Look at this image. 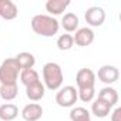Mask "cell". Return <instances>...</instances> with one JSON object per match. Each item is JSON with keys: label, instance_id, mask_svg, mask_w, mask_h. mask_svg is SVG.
Here are the masks:
<instances>
[{"label": "cell", "instance_id": "obj_19", "mask_svg": "<svg viewBox=\"0 0 121 121\" xmlns=\"http://www.w3.org/2000/svg\"><path fill=\"white\" fill-rule=\"evenodd\" d=\"M19 94L17 84H0V97L4 101H13Z\"/></svg>", "mask_w": 121, "mask_h": 121}, {"label": "cell", "instance_id": "obj_23", "mask_svg": "<svg viewBox=\"0 0 121 121\" xmlns=\"http://www.w3.org/2000/svg\"><path fill=\"white\" fill-rule=\"evenodd\" d=\"M111 121H121V108L117 107L111 114Z\"/></svg>", "mask_w": 121, "mask_h": 121}, {"label": "cell", "instance_id": "obj_1", "mask_svg": "<svg viewBox=\"0 0 121 121\" xmlns=\"http://www.w3.org/2000/svg\"><path fill=\"white\" fill-rule=\"evenodd\" d=\"M31 29L36 34L41 37H53L58 33L60 23L56 17H51L50 14H36L31 22Z\"/></svg>", "mask_w": 121, "mask_h": 121}, {"label": "cell", "instance_id": "obj_21", "mask_svg": "<svg viewBox=\"0 0 121 121\" xmlns=\"http://www.w3.org/2000/svg\"><path fill=\"white\" fill-rule=\"evenodd\" d=\"M90 118V111L84 107H74L70 111V120L71 121H78V120H86Z\"/></svg>", "mask_w": 121, "mask_h": 121}, {"label": "cell", "instance_id": "obj_9", "mask_svg": "<svg viewBox=\"0 0 121 121\" xmlns=\"http://www.w3.org/2000/svg\"><path fill=\"white\" fill-rule=\"evenodd\" d=\"M20 114L24 121H39L43 115V107L37 103H30L23 107Z\"/></svg>", "mask_w": 121, "mask_h": 121}, {"label": "cell", "instance_id": "obj_18", "mask_svg": "<svg viewBox=\"0 0 121 121\" xmlns=\"http://www.w3.org/2000/svg\"><path fill=\"white\" fill-rule=\"evenodd\" d=\"M19 77H20V81L23 83L24 87L33 86V84H36V83L40 81V76H39V73H37L34 69H26V70H22L20 74H19Z\"/></svg>", "mask_w": 121, "mask_h": 121}, {"label": "cell", "instance_id": "obj_6", "mask_svg": "<svg viewBox=\"0 0 121 121\" xmlns=\"http://www.w3.org/2000/svg\"><path fill=\"white\" fill-rule=\"evenodd\" d=\"M95 73L91 69H81L76 74V83H77V90L83 88H93L95 86Z\"/></svg>", "mask_w": 121, "mask_h": 121}, {"label": "cell", "instance_id": "obj_15", "mask_svg": "<svg viewBox=\"0 0 121 121\" xmlns=\"http://www.w3.org/2000/svg\"><path fill=\"white\" fill-rule=\"evenodd\" d=\"M98 98L103 100V101H105V103L112 108V107L117 105V103H118V93H117L115 88L107 86V87H104V88L100 90V93H98Z\"/></svg>", "mask_w": 121, "mask_h": 121}, {"label": "cell", "instance_id": "obj_24", "mask_svg": "<svg viewBox=\"0 0 121 121\" xmlns=\"http://www.w3.org/2000/svg\"><path fill=\"white\" fill-rule=\"evenodd\" d=\"M78 121H91V118H86V120H78Z\"/></svg>", "mask_w": 121, "mask_h": 121}, {"label": "cell", "instance_id": "obj_13", "mask_svg": "<svg viewBox=\"0 0 121 121\" xmlns=\"http://www.w3.org/2000/svg\"><path fill=\"white\" fill-rule=\"evenodd\" d=\"M19 115V108L13 103H4L0 105V120L2 121H13Z\"/></svg>", "mask_w": 121, "mask_h": 121}, {"label": "cell", "instance_id": "obj_12", "mask_svg": "<svg viewBox=\"0 0 121 121\" xmlns=\"http://www.w3.org/2000/svg\"><path fill=\"white\" fill-rule=\"evenodd\" d=\"M26 95L30 101H40L44 95H46V87L41 81L33 84V86H29L26 87Z\"/></svg>", "mask_w": 121, "mask_h": 121}, {"label": "cell", "instance_id": "obj_14", "mask_svg": "<svg viewBox=\"0 0 121 121\" xmlns=\"http://www.w3.org/2000/svg\"><path fill=\"white\" fill-rule=\"evenodd\" d=\"M78 24H80V20H78V16L76 13H66L61 19V26L63 29L67 31V33H74L78 30Z\"/></svg>", "mask_w": 121, "mask_h": 121}, {"label": "cell", "instance_id": "obj_8", "mask_svg": "<svg viewBox=\"0 0 121 121\" xmlns=\"http://www.w3.org/2000/svg\"><path fill=\"white\" fill-rule=\"evenodd\" d=\"M74 33L76 34L73 36V40L80 47H87L94 41V31L90 27H81Z\"/></svg>", "mask_w": 121, "mask_h": 121}, {"label": "cell", "instance_id": "obj_20", "mask_svg": "<svg viewBox=\"0 0 121 121\" xmlns=\"http://www.w3.org/2000/svg\"><path fill=\"white\" fill-rule=\"evenodd\" d=\"M73 46H74V40H73V36L69 34V33L61 34L57 39V47L61 51H69V50L73 48Z\"/></svg>", "mask_w": 121, "mask_h": 121}, {"label": "cell", "instance_id": "obj_3", "mask_svg": "<svg viewBox=\"0 0 121 121\" xmlns=\"http://www.w3.org/2000/svg\"><path fill=\"white\" fill-rule=\"evenodd\" d=\"M20 71L22 70L14 57L6 58L0 64V84H17Z\"/></svg>", "mask_w": 121, "mask_h": 121}, {"label": "cell", "instance_id": "obj_2", "mask_svg": "<svg viewBox=\"0 0 121 121\" xmlns=\"http://www.w3.org/2000/svg\"><path fill=\"white\" fill-rule=\"evenodd\" d=\"M41 73H43V81H44L46 88H48L51 91L61 88L64 74H63V69L60 67V64H57L54 61H48L43 66Z\"/></svg>", "mask_w": 121, "mask_h": 121}, {"label": "cell", "instance_id": "obj_11", "mask_svg": "<svg viewBox=\"0 0 121 121\" xmlns=\"http://www.w3.org/2000/svg\"><path fill=\"white\" fill-rule=\"evenodd\" d=\"M70 6V0H47L46 10L50 13V16H58L61 14L67 7Z\"/></svg>", "mask_w": 121, "mask_h": 121}, {"label": "cell", "instance_id": "obj_16", "mask_svg": "<svg viewBox=\"0 0 121 121\" xmlns=\"http://www.w3.org/2000/svg\"><path fill=\"white\" fill-rule=\"evenodd\" d=\"M110 111H111V107H110L105 101L100 100L98 97H97L95 100H93V104H91V112H93L97 118H105V117L110 114Z\"/></svg>", "mask_w": 121, "mask_h": 121}, {"label": "cell", "instance_id": "obj_22", "mask_svg": "<svg viewBox=\"0 0 121 121\" xmlns=\"http://www.w3.org/2000/svg\"><path fill=\"white\" fill-rule=\"evenodd\" d=\"M77 94L83 103H90L95 97V90H94V87L93 88H83V90H77Z\"/></svg>", "mask_w": 121, "mask_h": 121}, {"label": "cell", "instance_id": "obj_10", "mask_svg": "<svg viewBox=\"0 0 121 121\" xmlns=\"http://www.w3.org/2000/svg\"><path fill=\"white\" fill-rule=\"evenodd\" d=\"M19 14V9L12 0H0V17L4 20H14Z\"/></svg>", "mask_w": 121, "mask_h": 121}, {"label": "cell", "instance_id": "obj_5", "mask_svg": "<svg viewBox=\"0 0 121 121\" xmlns=\"http://www.w3.org/2000/svg\"><path fill=\"white\" fill-rule=\"evenodd\" d=\"M84 17L87 24H90L91 27H100L105 22V12L100 6H91L86 10Z\"/></svg>", "mask_w": 121, "mask_h": 121}, {"label": "cell", "instance_id": "obj_17", "mask_svg": "<svg viewBox=\"0 0 121 121\" xmlns=\"http://www.w3.org/2000/svg\"><path fill=\"white\" fill-rule=\"evenodd\" d=\"M14 60L17 61L20 70L33 69L34 64H36V58H34V56H33L31 53H29V51H22V53H19V54L14 57Z\"/></svg>", "mask_w": 121, "mask_h": 121}, {"label": "cell", "instance_id": "obj_4", "mask_svg": "<svg viewBox=\"0 0 121 121\" xmlns=\"http://www.w3.org/2000/svg\"><path fill=\"white\" fill-rule=\"evenodd\" d=\"M77 100H78L77 88L73 86H64L61 88H58V91L56 94V103L63 108L73 107L77 103Z\"/></svg>", "mask_w": 121, "mask_h": 121}, {"label": "cell", "instance_id": "obj_7", "mask_svg": "<svg viewBox=\"0 0 121 121\" xmlns=\"http://www.w3.org/2000/svg\"><path fill=\"white\" fill-rule=\"evenodd\" d=\"M95 77H98V80L101 83L110 86V84H114L120 78V71H118V69L115 66L105 64V66H103V67L98 69V73H97Z\"/></svg>", "mask_w": 121, "mask_h": 121}]
</instances>
